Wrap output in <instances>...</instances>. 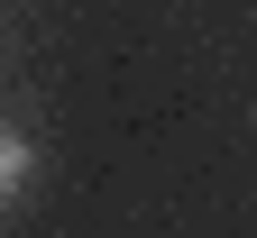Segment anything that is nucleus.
Wrapping results in <instances>:
<instances>
[{"mask_svg":"<svg viewBox=\"0 0 257 238\" xmlns=\"http://www.w3.org/2000/svg\"><path fill=\"white\" fill-rule=\"evenodd\" d=\"M28 165H37V156H28V138H19V128H0V211L28 192Z\"/></svg>","mask_w":257,"mask_h":238,"instance_id":"1","label":"nucleus"}]
</instances>
